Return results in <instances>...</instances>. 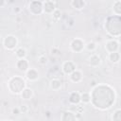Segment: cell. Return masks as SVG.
<instances>
[{
  "mask_svg": "<svg viewBox=\"0 0 121 121\" xmlns=\"http://www.w3.org/2000/svg\"><path fill=\"white\" fill-rule=\"evenodd\" d=\"M17 43H18L17 38L13 35H8L3 41V45L8 50H13L17 46Z\"/></svg>",
  "mask_w": 121,
  "mask_h": 121,
  "instance_id": "obj_1",
  "label": "cell"
},
{
  "mask_svg": "<svg viewBox=\"0 0 121 121\" xmlns=\"http://www.w3.org/2000/svg\"><path fill=\"white\" fill-rule=\"evenodd\" d=\"M70 47L75 52H80L85 48V43L82 40L76 38V39L72 40V42L70 43Z\"/></svg>",
  "mask_w": 121,
  "mask_h": 121,
  "instance_id": "obj_2",
  "label": "cell"
},
{
  "mask_svg": "<svg viewBox=\"0 0 121 121\" xmlns=\"http://www.w3.org/2000/svg\"><path fill=\"white\" fill-rule=\"evenodd\" d=\"M56 2L52 0L43 1V11L48 14H52L53 11L56 9Z\"/></svg>",
  "mask_w": 121,
  "mask_h": 121,
  "instance_id": "obj_3",
  "label": "cell"
},
{
  "mask_svg": "<svg viewBox=\"0 0 121 121\" xmlns=\"http://www.w3.org/2000/svg\"><path fill=\"white\" fill-rule=\"evenodd\" d=\"M61 69H62V71H63L64 74L70 75V74H72V73L76 70V64H75L73 61L68 60V61H65V62L62 63Z\"/></svg>",
  "mask_w": 121,
  "mask_h": 121,
  "instance_id": "obj_4",
  "label": "cell"
},
{
  "mask_svg": "<svg viewBox=\"0 0 121 121\" xmlns=\"http://www.w3.org/2000/svg\"><path fill=\"white\" fill-rule=\"evenodd\" d=\"M119 43L117 41H113V40H111V41H108L106 43V45H105V49L109 52V53H112V52H117L118 50V46Z\"/></svg>",
  "mask_w": 121,
  "mask_h": 121,
  "instance_id": "obj_5",
  "label": "cell"
},
{
  "mask_svg": "<svg viewBox=\"0 0 121 121\" xmlns=\"http://www.w3.org/2000/svg\"><path fill=\"white\" fill-rule=\"evenodd\" d=\"M26 77L27 78V79H29L30 81H35L38 79L39 78V73L36 69L33 68H28V70L26 72Z\"/></svg>",
  "mask_w": 121,
  "mask_h": 121,
  "instance_id": "obj_6",
  "label": "cell"
},
{
  "mask_svg": "<svg viewBox=\"0 0 121 121\" xmlns=\"http://www.w3.org/2000/svg\"><path fill=\"white\" fill-rule=\"evenodd\" d=\"M70 5L77 10H81L82 9L85 8V6L87 5V2L84 0H73L70 2Z\"/></svg>",
  "mask_w": 121,
  "mask_h": 121,
  "instance_id": "obj_7",
  "label": "cell"
},
{
  "mask_svg": "<svg viewBox=\"0 0 121 121\" xmlns=\"http://www.w3.org/2000/svg\"><path fill=\"white\" fill-rule=\"evenodd\" d=\"M88 62H89V65H91L93 67H96L101 63V59H100V57L98 55L93 54L92 56H90Z\"/></svg>",
  "mask_w": 121,
  "mask_h": 121,
  "instance_id": "obj_8",
  "label": "cell"
},
{
  "mask_svg": "<svg viewBox=\"0 0 121 121\" xmlns=\"http://www.w3.org/2000/svg\"><path fill=\"white\" fill-rule=\"evenodd\" d=\"M16 66L20 71L26 72L28 70V66L29 65H28V61L26 59H20V60H18V61L16 63Z\"/></svg>",
  "mask_w": 121,
  "mask_h": 121,
  "instance_id": "obj_9",
  "label": "cell"
},
{
  "mask_svg": "<svg viewBox=\"0 0 121 121\" xmlns=\"http://www.w3.org/2000/svg\"><path fill=\"white\" fill-rule=\"evenodd\" d=\"M69 76H70V80L73 82H79L82 80V74L80 71H78L77 69L72 74H70Z\"/></svg>",
  "mask_w": 121,
  "mask_h": 121,
  "instance_id": "obj_10",
  "label": "cell"
},
{
  "mask_svg": "<svg viewBox=\"0 0 121 121\" xmlns=\"http://www.w3.org/2000/svg\"><path fill=\"white\" fill-rule=\"evenodd\" d=\"M69 101L72 104H78L80 102V94L78 92H74L69 96Z\"/></svg>",
  "mask_w": 121,
  "mask_h": 121,
  "instance_id": "obj_11",
  "label": "cell"
},
{
  "mask_svg": "<svg viewBox=\"0 0 121 121\" xmlns=\"http://www.w3.org/2000/svg\"><path fill=\"white\" fill-rule=\"evenodd\" d=\"M32 95H33V92H32V90L29 89V88H25V89L21 92V96H22V98H24V99H29V98L32 97Z\"/></svg>",
  "mask_w": 121,
  "mask_h": 121,
  "instance_id": "obj_12",
  "label": "cell"
},
{
  "mask_svg": "<svg viewBox=\"0 0 121 121\" xmlns=\"http://www.w3.org/2000/svg\"><path fill=\"white\" fill-rule=\"evenodd\" d=\"M50 87H51V89H53L54 91L60 90V87H61V82H60V80L58 79V78L52 79V80L50 81Z\"/></svg>",
  "mask_w": 121,
  "mask_h": 121,
  "instance_id": "obj_13",
  "label": "cell"
},
{
  "mask_svg": "<svg viewBox=\"0 0 121 121\" xmlns=\"http://www.w3.org/2000/svg\"><path fill=\"white\" fill-rule=\"evenodd\" d=\"M121 1L120 0H117L115 2H113V5H112V8H113V13L116 15V16H119L120 13H121Z\"/></svg>",
  "mask_w": 121,
  "mask_h": 121,
  "instance_id": "obj_14",
  "label": "cell"
},
{
  "mask_svg": "<svg viewBox=\"0 0 121 121\" xmlns=\"http://www.w3.org/2000/svg\"><path fill=\"white\" fill-rule=\"evenodd\" d=\"M80 101L83 103H90L91 102V94L88 92H83L80 94Z\"/></svg>",
  "mask_w": 121,
  "mask_h": 121,
  "instance_id": "obj_15",
  "label": "cell"
},
{
  "mask_svg": "<svg viewBox=\"0 0 121 121\" xmlns=\"http://www.w3.org/2000/svg\"><path fill=\"white\" fill-rule=\"evenodd\" d=\"M16 57L20 60V59H26V50L23 47H20L16 50Z\"/></svg>",
  "mask_w": 121,
  "mask_h": 121,
  "instance_id": "obj_16",
  "label": "cell"
},
{
  "mask_svg": "<svg viewBox=\"0 0 121 121\" xmlns=\"http://www.w3.org/2000/svg\"><path fill=\"white\" fill-rule=\"evenodd\" d=\"M109 59L112 62H118L119 61V59H120V55L118 52H112V53H109Z\"/></svg>",
  "mask_w": 121,
  "mask_h": 121,
  "instance_id": "obj_17",
  "label": "cell"
},
{
  "mask_svg": "<svg viewBox=\"0 0 121 121\" xmlns=\"http://www.w3.org/2000/svg\"><path fill=\"white\" fill-rule=\"evenodd\" d=\"M61 18V11L59 9H56L53 13H52V19L55 21V22H58L60 19Z\"/></svg>",
  "mask_w": 121,
  "mask_h": 121,
  "instance_id": "obj_18",
  "label": "cell"
},
{
  "mask_svg": "<svg viewBox=\"0 0 121 121\" xmlns=\"http://www.w3.org/2000/svg\"><path fill=\"white\" fill-rule=\"evenodd\" d=\"M85 48H86L88 51L93 52V51L95 50L96 44H95V43H94V42H89V43H87L85 44Z\"/></svg>",
  "mask_w": 121,
  "mask_h": 121,
  "instance_id": "obj_19",
  "label": "cell"
},
{
  "mask_svg": "<svg viewBox=\"0 0 121 121\" xmlns=\"http://www.w3.org/2000/svg\"><path fill=\"white\" fill-rule=\"evenodd\" d=\"M47 60H48V59H47V57L44 56V55H41V56H39V58H38V62H39L40 64H42V65L46 64Z\"/></svg>",
  "mask_w": 121,
  "mask_h": 121,
  "instance_id": "obj_20",
  "label": "cell"
},
{
  "mask_svg": "<svg viewBox=\"0 0 121 121\" xmlns=\"http://www.w3.org/2000/svg\"><path fill=\"white\" fill-rule=\"evenodd\" d=\"M120 110H116L114 112V113L112 114V121H121V118H120Z\"/></svg>",
  "mask_w": 121,
  "mask_h": 121,
  "instance_id": "obj_21",
  "label": "cell"
},
{
  "mask_svg": "<svg viewBox=\"0 0 121 121\" xmlns=\"http://www.w3.org/2000/svg\"><path fill=\"white\" fill-rule=\"evenodd\" d=\"M19 109H20V112H23V113H25V112H26L28 111V107L26 105H22Z\"/></svg>",
  "mask_w": 121,
  "mask_h": 121,
  "instance_id": "obj_22",
  "label": "cell"
},
{
  "mask_svg": "<svg viewBox=\"0 0 121 121\" xmlns=\"http://www.w3.org/2000/svg\"><path fill=\"white\" fill-rule=\"evenodd\" d=\"M11 112H12V113H13L14 115H18V114L20 113V109H19V108H13Z\"/></svg>",
  "mask_w": 121,
  "mask_h": 121,
  "instance_id": "obj_23",
  "label": "cell"
},
{
  "mask_svg": "<svg viewBox=\"0 0 121 121\" xmlns=\"http://www.w3.org/2000/svg\"><path fill=\"white\" fill-rule=\"evenodd\" d=\"M20 10H21V9H20L19 7H16V8H14V9H13V12H15V13L20 12Z\"/></svg>",
  "mask_w": 121,
  "mask_h": 121,
  "instance_id": "obj_24",
  "label": "cell"
},
{
  "mask_svg": "<svg viewBox=\"0 0 121 121\" xmlns=\"http://www.w3.org/2000/svg\"><path fill=\"white\" fill-rule=\"evenodd\" d=\"M91 85H92L93 87H95V86L96 85V81H95V79H94V80H92V82H91Z\"/></svg>",
  "mask_w": 121,
  "mask_h": 121,
  "instance_id": "obj_25",
  "label": "cell"
},
{
  "mask_svg": "<svg viewBox=\"0 0 121 121\" xmlns=\"http://www.w3.org/2000/svg\"><path fill=\"white\" fill-rule=\"evenodd\" d=\"M5 4H6V2H5V1H0V7H1V6H3V5H5Z\"/></svg>",
  "mask_w": 121,
  "mask_h": 121,
  "instance_id": "obj_26",
  "label": "cell"
},
{
  "mask_svg": "<svg viewBox=\"0 0 121 121\" xmlns=\"http://www.w3.org/2000/svg\"><path fill=\"white\" fill-rule=\"evenodd\" d=\"M22 121H27V119H24V120H22Z\"/></svg>",
  "mask_w": 121,
  "mask_h": 121,
  "instance_id": "obj_27",
  "label": "cell"
}]
</instances>
